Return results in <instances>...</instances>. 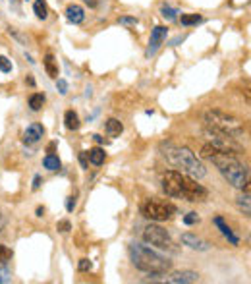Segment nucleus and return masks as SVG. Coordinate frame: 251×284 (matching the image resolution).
I'll use <instances>...</instances> for the list:
<instances>
[{
  "mask_svg": "<svg viewBox=\"0 0 251 284\" xmlns=\"http://www.w3.org/2000/svg\"><path fill=\"white\" fill-rule=\"evenodd\" d=\"M201 157L207 159L217 166V170L222 174L230 186H234L236 189H249V168L238 159L236 155H228L218 151L215 145L205 143L201 149Z\"/></svg>",
  "mask_w": 251,
  "mask_h": 284,
  "instance_id": "f257e3e1",
  "label": "nucleus"
},
{
  "mask_svg": "<svg viewBox=\"0 0 251 284\" xmlns=\"http://www.w3.org/2000/svg\"><path fill=\"white\" fill-rule=\"evenodd\" d=\"M163 191L168 198H178L190 203H203L209 198V189L201 186L195 178L180 170H168L163 174Z\"/></svg>",
  "mask_w": 251,
  "mask_h": 284,
  "instance_id": "f03ea898",
  "label": "nucleus"
},
{
  "mask_svg": "<svg viewBox=\"0 0 251 284\" xmlns=\"http://www.w3.org/2000/svg\"><path fill=\"white\" fill-rule=\"evenodd\" d=\"M161 151H163V157L172 164L176 170L186 172L195 180H201V178L207 176V166L203 164V161L191 151L190 147L176 145L174 141H163Z\"/></svg>",
  "mask_w": 251,
  "mask_h": 284,
  "instance_id": "7ed1b4c3",
  "label": "nucleus"
},
{
  "mask_svg": "<svg viewBox=\"0 0 251 284\" xmlns=\"http://www.w3.org/2000/svg\"><path fill=\"white\" fill-rule=\"evenodd\" d=\"M130 259L133 267L147 273V275H166L172 269V261L158 251L151 250L145 244L133 242L130 244Z\"/></svg>",
  "mask_w": 251,
  "mask_h": 284,
  "instance_id": "20e7f679",
  "label": "nucleus"
},
{
  "mask_svg": "<svg viewBox=\"0 0 251 284\" xmlns=\"http://www.w3.org/2000/svg\"><path fill=\"white\" fill-rule=\"evenodd\" d=\"M205 126L211 132H217L222 136H228L232 139H242L245 136V124L240 118H236L234 114L224 112L220 108H211L203 114Z\"/></svg>",
  "mask_w": 251,
  "mask_h": 284,
  "instance_id": "39448f33",
  "label": "nucleus"
},
{
  "mask_svg": "<svg viewBox=\"0 0 251 284\" xmlns=\"http://www.w3.org/2000/svg\"><path fill=\"white\" fill-rule=\"evenodd\" d=\"M176 205L172 201H166V199H145L141 205H139V213L149 219V221H155V223H166L176 215Z\"/></svg>",
  "mask_w": 251,
  "mask_h": 284,
  "instance_id": "423d86ee",
  "label": "nucleus"
},
{
  "mask_svg": "<svg viewBox=\"0 0 251 284\" xmlns=\"http://www.w3.org/2000/svg\"><path fill=\"white\" fill-rule=\"evenodd\" d=\"M143 242L151 246V248H156V250L161 251H166V253H180V246H176V242L172 240V236L170 232H166L163 226H158V224H149L145 226V230H143Z\"/></svg>",
  "mask_w": 251,
  "mask_h": 284,
  "instance_id": "0eeeda50",
  "label": "nucleus"
},
{
  "mask_svg": "<svg viewBox=\"0 0 251 284\" xmlns=\"http://www.w3.org/2000/svg\"><path fill=\"white\" fill-rule=\"evenodd\" d=\"M166 35H168V29L165 26H156L153 31H151V39H149V45H147V51H145V56L151 58L153 54H155L163 43L166 41Z\"/></svg>",
  "mask_w": 251,
  "mask_h": 284,
  "instance_id": "6e6552de",
  "label": "nucleus"
},
{
  "mask_svg": "<svg viewBox=\"0 0 251 284\" xmlns=\"http://www.w3.org/2000/svg\"><path fill=\"white\" fill-rule=\"evenodd\" d=\"M182 244L186 248H190V250H195V251H209L211 250V244L207 240H203L199 236H195V234L191 232H186L182 234Z\"/></svg>",
  "mask_w": 251,
  "mask_h": 284,
  "instance_id": "1a4fd4ad",
  "label": "nucleus"
},
{
  "mask_svg": "<svg viewBox=\"0 0 251 284\" xmlns=\"http://www.w3.org/2000/svg\"><path fill=\"white\" fill-rule=\"evenodd\" d=\"M166 282H170V284L199 282V273H195V271H176V273H172V275H168Z\"/></svg>",
  "mask_w": 251,
  "mask_h": 284,
  "instance_id": "9d476101",
  "label": "nucleus"
},
{
  "mask_svg": "<svg viewBox=\"0 0 251 284\" xmlns=\"http://www.w3.org/2000/svg\"><path fill=\"white\" fill-rule=\"evenodd\" d=\"M43 138H44V128H43V124H39V122H33V124L27 126V129L24 132V141L29 143V145L39 143Z\"/></svg>",
  "mask_w": 251,
  "mask_h": 284,
  "instance_id": "9b49d317",
  "label": "nucleus"
},
{
  "mask_svg": "<svg viewBox=\"0 0 251 284\" xmlns=\"http://www.w3.org/2000/svg\"><path fill=\"white\" fill-rule=\"evenodd\" d=\"M213 223H215V226L220 230V234H222V236H224L226 240L230 242L232 246H240V238H238V236L234 234V230L226 224V221L222 219V216H215V219H213Z\"/></svg>",
  "mask_w": 251,
  "mask_h": 284,
  "instance_id": "f8f14e48",
  "label": "nucleus"
},
{
  "mask_svg": "<svg viewBox=\"0 0 251 284\" xmlns=\"http://www.w3.org/2000/svg\"><path fill=\"white\" fill-rule=\"evenodd\" d=\"M64 14H66V19L70 24H74V26H79V24L85 21V10L81 8L79 4H70Z\"/></svg>",
  "mask_w": 251,
  "mask_h": 284,
  "instance_id": "ddd939ff",
  "label": "nucleus"
},
{
  "mask_svg": "<svg viewBox=\"0 0 251 284\" xmlns=\"http://www.w3.org/2000/svg\"><path fill=\"white\" fill-rule=\"evenodd\" d=\"M43 66H44V72H47V76L52 79H56L60 76V70H58V60H56V56L52 54V52H47L43 58Z\"/></svg>",
  "mask_w": 251,
  "mask_h": 284,
  "instance_id": "4468645a",
  "label": "nucleus"
},
{
  "mask_svg": "<svg viewBox=\"0 0 251 284\" xmlns=\"http://www.w3.org/2000/svg\"><path fill=\"white\" fill-rule=\"evenodd\" d=\"M64 126H66V129H70V132H76V129H79V126H81L79 114L74 111V108H70V111L64 112Z\"/></svg>",
  "mask_w": 251,
  "mask_h": 284,
  "instance_id": "2eb2a0df",
  "label": "nucleus"
},
{
  "mask_svg": "<svg viewBox=\"0 0 251 284\" xmlns=\"http://www.w3.org/2000/svg\"><path fill=\"white\" fill-rule=\"evenodd\" d=\"M104 129H106V136L118 138L122 132H124V124L118 118H108V120L104 122Z\"/></svg>",
  "mask_w": 251,
  "mask_h": 284,
  "instance_id": "dca6fc26",
  "label": "nucleus"
},
{
  "mask_svg": "<svg viewBox=\"0 0 251 284\" xmlns=\"http://www.w3.org/2000/svg\"><path fill=\"white\" fill-rule=\"evenodd\" d=\"M87 159H89V163L91 164L101 166V164L106 161V153H104L103 147H93V149H89V151H87Z\"/></svg>",
  "mask_w": 251,
  "mask_h": 284,
  "instance_id": "f3484780",
  "label": "nucleus"
},
{
  "mask_svg": "<svg viewBox=\"0 0 251 284\" xmlns=\"http://www.w3.org/2000/svg\"><path fill=\"white\" fill-rule=\"evenodd\" d=\"M44 103H47V97H44V93H33L31 97H29V108L33 112H39L41 108L44 106Z\"/></svg>",
  "mask_w": 251,
  "mask_h": 284,
  "instance_id": "a211bd4d",
  "label": "nucleus"
},
{
  "mask_svg": "<svg viewBox=\"0 0 251 284\" xmlns=\"http://www.w3.org/2000/svg\"><path fill=\"white\" fill-rule=\"evenodd\" d=\"M33 12L37 19H47L49 17V6H47V0H35L33 2Z\"/></svg>",
  "mask_w": 251,
  "mask_h": 284,
  "instance_id": "6ab92c4d",
  "label": "nucleus"
},
{
  "mask_svg": "<svg viewBox=\"0 0 251 284\" xmlns=\"http://www.w3.org/2000/svg\"><path fill=\"white\" fill-rule=\"evenodd\" d=\"M43 166L47 168V170H51V172H54V170H58L62 166L60 159L54 155V153H49V155L43 159Z\"/></svg>",
  "mask_w": 251,
  "mask_h": 284,
  "instance_id": "aec40b11",
  "label": "nucleus"
},
{
  "mask_svg": "<svg viewBox=\"0 0 251 284\" xmlns=\"http://www.w3.org/2000/svg\"><path fill=\"white\" fill-rule=\"evenodd\" d=\"M238 207H240V211H243V215L245 216H249V189H243V195H240L238 198Z\"/></svg>",
  "mask_w": 251,
  "mask_h": 284,
  "instance_id": "412c9836",
  "label": "nucleus"
},
{
  "mask_svg": "<svg viewBox=\"0 0 251 284\" xmlns=\"http://www.w3.org/2000/svg\"><path fill=\"white\" fill-rule=\"evenodd\" d=\"M180 21H182V26L191 27V26H197V24H201V21H203V17H201L199 14H182V16H180Z\"/></svg>",
  "mask_w": 251,
  "mask_h": 284,
  "instance_id": "4be33fe9",
  "label": "nucleus"
},
{
  "mask_svg": "<svg viewBox=\"0 0 251 284\" xmlns=\"http://www.w3.org/2000/svg\"><path fill=\"white\" fill-rule=\"evenodd\" d=\"M178 10L172 8V6H168V4H165L163 8H161V16L165 17V19H168V21H174V19H178Z\"/></svg>",
  "mask_w": 251,
  "mask_h": 284,
  "instance_id": "5701e85b",
  "label": "nucleus"
},
{
  "mask_svg": "<svg viewBox=\"0 0 251 284\" xmlns=\"http://www.w3.org/2000/svg\"><path fill=\"white\" fill-rule=\"evenodd\" d=\"M14 255V251L10 250L8 246H4V244H0V265H6L10 259Z\"/></svg>",
  "mask_w": 251,
  "mask_h": 284,
  "instance_id": "b1692460",
  "label": "nucleus"
},
{
  "mask_svg": "<svg viewBox=\"0 0 251 284\" xmlns=\"http://www.w3.org/2000/svg\"><path fill=\"white\" fill-rule=\"evenodd\" d=\"M118 24H120V26H126V27H135L139 21H138V17H133V16H120L118 17Z\"/></svg>",
  "mask_w": 251,
  "mask_h": 284,
  "instance_id": "393cba45",
  "label": "nucleus"
},
{
  "mask_svg": "<svg viewBox=\"0 0 251 284\" xmlns=\"http://www.w3.org/2000/svg\"><path fill=\"white\" fill-rule=\"evenodd\" d=\"M12 280V273L8 269V263L6 265H0V284L2 282H10Z\"/></svg>",
  "mask_w": 251,
  "mask_h": 284,
  "instance_id": "a878e982",
  "label": "nucleus"
},
{
  "mask_svg": "<svg viewBox=\"0 0 251 284\" xmlns=\"http://www.w3.org/2000/svg\"><path fill=\"white\" fill-rule=\"evenodd\" d=\"M56 230H58V232H62V234L70 232V230H72V223H70L68 219H62V221H58V223H56Z\"/></svg>",
  "mask_w": 251,
  "mask_h": 284,
  "instance_id": "bb28decb",
  "label": "nucleus"
},
{
  "mask_svg": "<svg viewBox=\"0 0 251 284\" xmlns=\"http://www.w3.org/2000/svg\"><path fill=\"white\" fill-rule=\"evenodd\" d=\"M201 221V216L195 213V211H191V213H188V215L184 216V224H188V226H191V224H197Z\"/></svg>",
  "mask_w": 251,
  "mask_h": 284,
  "instance_id": "cd10ccee",
  "label": "nucleus"
},
{
  "mask_svg": "<svg viewBox=\"0 0 251 284\" xmlns=\"http://www.w3.org/2000/svg\"><path fill=\"white\" fill-rule=\"evenodd\" d=\"M12 60H8L6 56H0V72H4V74H10L12 72Z\"/></svg>",
  "mask_w": 251,
  "mask_h": 284,
  "instance_id": "c85d7f7f",
  "label": "nucleus"
},
{
  "mask_svg": "<svg viewBox=\"0 0 251 284\" xmlns=\"http://www.w3.org/2000/svg\"><path fill=\"white\" fill-rule=\"evenodd\" d=\"M56 89L60 95H68V81L64 78H56Z\"/></svg>",
  "mask_w": 251,
  "mask_h": 284,
  "instance_id": "c756f323",
  "label": "nucleus"
},
{
  "mask_svg": "<svg viewBox=\"0 0 251 284\" xmlns=\"http://www.w3.org/2000/svg\"><path fill=\"white\" fill-rule=\"evenodd\" d=\"M78 269L81 271V273H87V271H91V269H93V263H91L89 259H81V261H79V265H78Z\"/></svg>",
  "mask_w": 251,
  "mask_h": 284,
  "instance_id": "7c9ffc66",
  "label": "nucleus"
},
{
  "mask_svg": "<svg viewBox=\"0 0 251 284\" xmlns=\"http://www.w3.org/2000/svg\"><path fill=\"white\" fill-rule=\"evenodd\" d=\"M8 33L12 35V37H14V39H17V41H19V43H24V45H26V39H24V37H21V35L17 33V29H16V27H8Z\"/></svg>",
  "mask_w": 251,
  "mask_h": 284,
  "instance_id": "2f4dec72",
  "label": "nucleus"
},
{
  "mask_svg": "<svg viewBox=\"0 0 251 284\" xmlns=\"http://www.w3.org/2000/svg\"><path fill=\"white\" fill-rule=\"evenodd\" d=\"M74 209H76V195H70L68 201H66V211H68V213H72Z\"/></svg>",
  "mask_w": 251,
  "mask_h": 284,
  "instance_id": "473e14b6",
  "label": "nucleus"
},
{
  "mask_svg": "<svg viewBox=\"0 0 251 284\" xmlns=\"http://www.w3.org/2000/svg\"><path fill=\"white\" fill-rule=\"evenodd\" d=\"M87 161H89V159H87V151H83V153L79 155V163H81L83 168H87Z\"/></svg>",
  "mask_w": 251,
  "mask_h": 284,
  "instance_id": "72a5a7b5",
  "label": "nucleus"
},
{
  "mask_svg": "<svg viewBox=\"0 0 251 284\" xmlns=\"http://www.w3.org/2000/svg\"><path fill=\"white\" fill-rule=\"evenodd\" d=\"M39 188H41V176L37 174V176L33 178V189H39Z\"/></svg>",
  "mask_w": 251,
  "mask_h": 284,
  "instance_id": "f704fd0d",
  "label": "nucleus"
},
{
  "mask_svg": "<svg viewBox=\"0 0 251 284\" xmlns=\"http://www.w3.org/2000/svg\"><path fill=\"white\" fill-rule=\"evenodd\" d=\"M10 6H14L17 12H21V8H19V2H17V0H10Z\"/></svg>",
  "mask_w": 251,
  "mask_h": 284,
  "instance_id": "c9c22d12",
  "label": "nucleus"
},
{
  "mask_svg": "<svg viewBox=\"0 0 251 284\" xmlns=\"http://www.w3.org/2000/svg\"><path fill=\"white\" fill-rule=\"evenodd\" d=\"M93 139H95L97 143H106V141H104V138H103V136H93Z\"/></svg>",
  "mask_w": 251,
  "mask_h": 284,
  "instance_id": "e433bc0d",
  "label": "nucleus"
},
{
  "mask_svg": "<svg viewBox=\"0 0 251 284\" xmlns=\"http://www.w3.org/2000/svg\"><path fill=\"white\" fill-rule=\"evenodd\" d=\"M26 83H29V85L33 87V85H35V79L31 78V76H27V78H26Z\"/></svg>",
  "mask_w": 251,
  "mask_h": 284,
  "instance_id": "4c0bfd02",
  "label": "nucleus"
},
{
  "mask_svg": "<svg viewBox=\"0 0 251 284\" xmlns=\"http://www.w3.org/2000/svg\"><path fill=\"white\" fill-rule=\"evenodd\" d=\"M43 213H44V209L43 207H39V209H37V216H43Z\"/></svg>",
  "mask_w": 251,
  "mask_h": 284,
  "instance_id": "58836bf2",
  "label": "nucleus"
}]
</instances>
